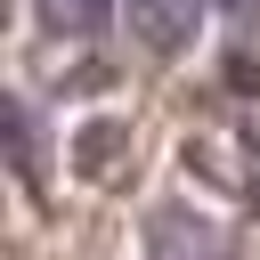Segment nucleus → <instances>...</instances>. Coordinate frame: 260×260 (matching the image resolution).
Segmentation results:
<instances>
[{
  "instance_id": "f257e3e1",
  "label": "nucleus",
  "mask_w": 260,
  "mask_h": 260,
  "mask_svg": "<svg viewBox=\"0 0 260 260\" xmlns=\"http://www.w3.org/2000/svg\"><path fill=\"white\" fill-rule=\"evenodd\" d=\"M146 244H154V260H228V236L187 203H162L146 219Z\"/></svg>"
},
{
  "instance_id": "f03ea898",
  "label": "nucleus",
  "mask_w": 260,
  "mask_h": 260,
  "mask_svg": "<svg viewBox=\"0 0 260 260\" xmlns=\"http://www.w3.org/2000/svg\"><path fill=\"white\" fill-rule=\"evenodd\" d=\"M122 8H130V32H138L154 57L187 49V41H195V24H203V0H122Z\"/></svg>"
},
{
  "instance_id": "7ed1b4c3",
  "label": "nucleus",
  "mask_w": 260,
  "mask_h": 260,
  "mask_svg": "<svg viewBox=\"0 0 260 260\" xmlns=\"http://www.w3.org/2000/svg\"><path fill=\"white\" fill-rule=\"evenodd\" d=\"M114 0H41V24L49 32H106Z\"/></svg>"
}]
</instances>
